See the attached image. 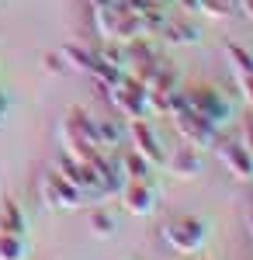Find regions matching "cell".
<instances>
[{
    "instance_id": "9c48e42d",
    "label": "cell",
    "mask_w": 253,
    "mask_h": 260,
    "mask_svg": "<svg viewBox=\"0 0 253 260\" xmlns=\"http://www.w3.org/2000/svg\"><path fill=\"white\" fill-rule=\"evenodd\" d=\"M163 167H170L177 177H195L198 170H201V153H198V146H191V142H180L174 149V156H167Z\"/></svg>"
},
{
    "instance_id": "603a6c76",
    "label": "cell",
    "mask_w": 253,
    "mask_h": 260,
    "mask_svg": "<svg viewBox=\"0 0 253 260\" xmlns=\"http://www.w3.org/2000/svg\"><path fill=\"white\" fill-rule=\"evenodd\" d=\"M7 115V101H4V94H0V118Z\"/></svg>"
},
{
    "instance_id": "8fae6325",
    "label": "cell",
    "mask_w": 253,
    "mask_h": 260,
    "mask_svg": "<svg viewBox=\"0 0 253 260\" xmlns=\"http://www.w3.org/2000/svg\"><path fill=\"white\" fill-rule=\"evenodd\" d=\"M0 229H4V233H14V236H24V215H21V208H18L14 198L0 201Z\"/></svg>"
},
{
    "instance_id": "30bf717a",
    "label": "cell",
    "mask_w": 253,
    "mask_h": 260,
    "mask_svg": "<svg viewBox=\"0 0 253 260\" xmlns=\"http://www.w3.org/2000/svg\"><path fill=\"white\" fill-rule=\"evenodd\" d=\"M163 39L167 42H174V45H195L198 39H201V31H198L195 24H191V21H163Z\"/></svg>"
},
{
    "instance_id": "e0dca14e",
    "label": "cell",
    "mask_w": 253,
    "mask_h": 260,
    "mask_svg": "<svg viewBox=\"0 0 253 260\" xmlns=\"http://www.w3.org/2000/svg\"><path fill=\"white\" fill-rule=\"evenodd\" d=\"M90 229H94L98 236H111V233H115V219H111L108 212H94V215H90Z\"/></svg>"
},
{
    "instance_id": "d6986e66",
    "label": "cell",
    "mask_w": 253,
    "mask_h": 260,
    "mask_svg": "<svg viewBox=\"0 0 253 260\" xmlns=\"http://www.w3.org/2000/svg\"><path fill=\"white\" fill-rule=\"evenodd\" d=\"M239 87H243V94H246V101L253 104V73H239Z\"/></svg>"
},
{
    "instance_id": "9a60e30c",
    "label": "cell",
    "mask_w": 253,
    "mask_h": 260,
    "mask_svg": "<svg viewBox=\"0 0 253 260\" xmlns=\"http://www.w3.org/2000/svg\"><path fill=\"white\" fill-rule=\"evenodd\" d=\"M62 59L87 73V66H90V59H94V52H87V49H80V45H66V49H62Z\"/></svg>"
},
{
    "instance_id": "ffe728a7",
    "label": "cell",
    "mask_w": 253,
    "mask_h": 260,
    "mask_svg": "<svg viewBox=\"0 0 253 260\" xmlns=\"http://www.w3.org/2000/svg\"><path fill=\"white\" fill-rule=\"evenodd\" d=\"M243 146L253 153V118H246L243 121Z\"/></svg>"
},
{
    "instance_id": "3957f363",
    "label": "cell",
    "mask_w": 253,
    "mask_h": 260,
    "mask_svg": "<svg viewBox=\"0 0 253 260\" xmlns=\"http://www.w3.org/2000/svg\"><path fill=\"white\" fill-rule=\"evenodd\" d=\"M205 222L195 219V215H184V219H174L163 225V240L174 246L177 253H198L201 243H205Z\"/></svg>"
},
{
    "instance_id": "2e32d148",
    "label": "cell",
    "mask_w": 253,
    "mask_h": 260,
    "mask_svg": "<svg viewBox=\"0 0 253 260\" xmlns=\"http://www.w3.org/2000/svg\"><path fill=\"white\" fill-rule=\"evenodd\" d=\"M98 142H101V149L118 146V125L111 118H98Z\"/></svg>"
},
{
    "instance_id": "8992f818",
    "label": "cell",
    "mask_w": 253,
    "mask_h": 260,
    "mask_svg": "<svg viewBox=\"0 0 253 260\" xmlns=\"http://www.w3.org/2000/svg\"><path fill=\"white\" fill-rule=\"evenodd\" d=\"M129 139H132V149H136L142 160L149 163V167H163L167 163V153H163V146H160V139L153 136V128L146 125L142 118H136V121H129Z\"/></svg>"
},
{
    "instance_id": "7a4b0ae2",
    "label": "cell",
    "mask_w": 253,
    "mask_h": 260,
    "mask_svg": "<svg viewBox=\"0 0 253 260\" xmlns=\"http://www.w3.org/2000/svg\"><path fill=\"white\" fill-rule=\"evenodd\" d=\"M39 198L45 201V208H56L59 212V208H80V205H83V191L73 187L62 174L45 170L42 180H39Z\"/></svg>"
},
{
    "instance_id": "ac0fdd59",
    "label": "cell",
    "mask_w": 253,
    "mask_h": 260,
    "mask_svg": "<svg viewBox=\"0 0 253 260\" xmlns=\"http://www.w3.org/2000/svg\"><path fill=\"white\" fill-rule=\"evenodd\" d=\"M45 70H49V73H62V70H66L62 52H49V56H45Z\"/></svg>"
},
{
    "instance_id": "7c38bea8",
    "label": "cell",
    "mask_w": 253,
    "mask_h": 260,
    "mask_svg": "<svg viewBox=\"0 0 253 260\" xmlns=\"http://www.w3.org/2000/svg\"><path fill=\"white\" fill-rule=\"evenodd\" d=\"M118 160H121V170H125V177H129V180H149V174H153V167L142 160L136 149H125Z\"/></svg>"
},
{
    "instance_id": "ba28073f",
    "label": "cell",
    "mask_w": 253,
    "mask_h": 260,
    "mask_svg": "<svg viewBox=\"0 0 253 260\" xmlns=\"http://www.w3.org/2000/svg\"><path fill=\"white\" fill-rule=\"evenodd\" d=\"M218 156H222V163L233 170L236 177H243V180L253 177V153L243 142H218Z\"/></svg>"
},
{
    "instance_id": "6da1fadb",
    "label": "cell",
    "mask_w": 253,
    "mask_h": 260,
    "mask_svg": "<svg viewBox=\"0 0 253 260\" xmlns=\"http://www.w3.org/2000/svg\"><path fill=\"white\" fill-rule=\"evenodd\" d=\"M108 94V101L118 108V115L121 118H129V121H136V118H146L149 115V104H146V83L136 80V77H121V83H115L111 90H104Z\"/></svg>"
},
{
    "instance_id": "52a82bcc",
    "label": "cell",
    "mask_w": 253,
    "mask_h": 260,
    "mask_svg": "<svg viewBox=\"0 0 253 260\" xmlns=\"http://www.w3.org/2000/svg\"><path fill=\"white\" fill-rule=\"evenodd\" d=\"M121 201L132 215H149L156 208V191L149 187V180H129L121 187Z\"/></svg>"
},
{
    "instance_id": "277c9868",
    "label": "cell",
    "mask_w": 253,
    "mask_h": 260,
    "mask_svg": "<svg viewBox=\"0 0 253 260\" xmlns=\"http://www.w3.org/2000/svg\"><path fill=\"white\" fill-rule=\"evenodd\" d=\"M174 128L177 136L184 142H191V146H215L218 142V128H215L212 121H205L198 111H191V108H184V111H174Z\"/></svg>"
},
{
    "instance_id": "7402d4cb",
    "label": "cell",
    "mask_w": 253,
    "mask_h": 260,
    "mask_svg": "<svg viewBox=\"0 0 253 260\" xmlns=\"http://www.w3.org/2000/svg\"><path fill=\"white\" fill-rule=\"evenodd\" d=\"M243 11H246V14L253 18V0H243Z\"/></svg>"
},
{
    "instance_id": "4fadbf2b",
    "label": "cell",
    "mask_w": 253,
    "mask_h": 260,
    "mask_svg": "<svg viewBox=\"0 0 253 260\" xmlns=\"http://www.w3.org/2000/svg\"><path fill=\"white\" fill-rule=\"evenodd\" d=\"M24 257H28L24 236H14V233L0 229V260H24Z\"/></svg>"
},
{
    "instance_id": "44dd1931",
    "label": "cell",
    "mask_w": 253,
    "mask_h": 260,
    "mask_svg": "<svg viewBox=\"0 0 253 260\" xmlns=\"http://www.w3.org/2000/svg\"><path fill=\"white\" fill-rule=\"evenodd\" d=\"M198 4H201V0H180V7L191 11V14H198Z\"/></svg>"
},
{
    "instance_id": "5bb4252c",
    "label": "cell",
    "mask_w": 253,
    "mask_h": 260,
    "mask_svg": "<svg viewBox=\"0 0 253 260\" xmlns=\"http://www.w3.org/2000/svg\"><path fill=\"white\" fill-rule=\"evenodd\" d=\"M226 56H229V62H233L236 77H239V73H253V56L243 49V45H229V49H226Z\"/></svg>"
},
{
    "instance_id": "5b68a950",
    "label": "cell",
    "mask_w": 253,
    "mask_h": 260,
    "mask_svg": "<svg viewBox=\"0 0 253 260\" xmlns=\"http://www.w3.org/2000/svg\"><path fill=\"white\" fill-rule=\"evenodd\" d=\"M187 94V104H191V111H198L205 121H212L215 128L218 125H226L229 121V104L222 101V94L215 90V87H191V90H184Z\"/></svg>"
}]
</instances>
